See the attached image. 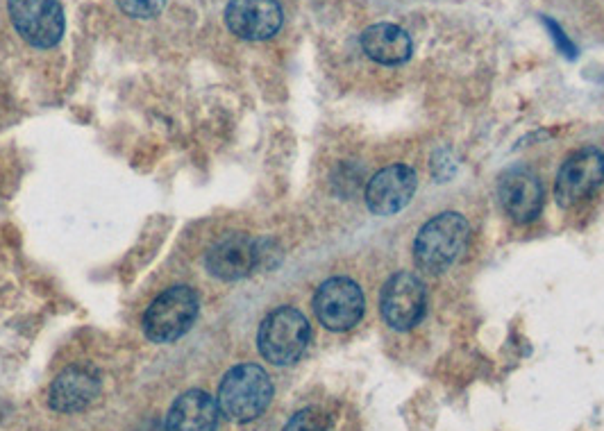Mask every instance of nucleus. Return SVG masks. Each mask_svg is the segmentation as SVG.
<instances>
[{"instance_id":"f8f14e48","label":"nucleus","mask_w":604,"mask_h":431,"mask_svg":"<svg viewBox=\"0 0 604 431\" xmlns=\"http://www.w3.org/2000/svg\"><path fill=\"white\" fill-rule=\"evenodd\" d=\"M100 373L94 366H69L53 379L48 391V407L57 413H78L96 402L100 395Z\"/></svg>"},{"instance_id":"dca6fc26","label":"nucleus","mask_w":604,"mask_h":431,"mask_svg":"<svg viewBox=\"0 0 604 431\" xmlns=\"http://www.w3.org/2000/svg\"><path fill=\"white\" fill-rule=\"evenodd\" d=\"M282 431H334L330 413L321 407H307L293 413Z\"/></svg>"},{"instance_id":"2eb2a0df","label":"nucleus","mask_w":604,"mask_h":431,"mask_svg":"<svg viewBox=\"0 0 604 431\" xmlns=\"http://www.w3.org/2000/svg\"><path fill=\"white\" fill-rule=\"evenodd\" d=\"M362 50L368 59L382 66L405 64L411 57V37L396 23H375L364 30Z\"/></svg>"},{"instance_id":"20e7f679","label":"nucleus","mask_w":604,"mask_h":431,"mask_svg":"<svg viewBox=\"0 0 604 431\" xmlns=\"http://www.w3.org/2000/svg\"><path fill=\"white\" fill-rule=\"evenodd\" d=\"M200 300L191 286H171L159 293L144 314V334L153 343H173L194 327Z\"/></svg>"},{"instance_id":"7ed1b4c3","label":"nucleus","mask_w":604,"mask_h":431,"mask_svg":"<svg viewBox=\"0 0 604 431\" xmlns=\"http://www.w3.org/2000/svg\"><path fill=\"white\" fill-rule=\"evenodd\" d=\"M309 338L312 327L305 314L293 307H278L259 325L257 348L273 366H291L305 354Z\"/></svg>"},{"instance_id":"1a4fd4ad","label":"nucleus","mask_w":604,"mask_h":431,"mask_svg":"<svg viewBox=\"0 0 604 431\" xmlns=\"http://www.w3.org/2000/svg\"><path fill=\"white\" fill-rule=\"evenodd\" d=\"M604 182V152L600 148H580L559 168L555 196L559 205L570 207L589 198Z\"/></svg>"},{"instance_id":"ddd939ff","label":"nucleus","mask_w":604,"mask_h":431,"mask_svg":"<svg viewBox=\"0 0 604 431\" xmlns=\"http://www.w3.org/2000/svg\"><path fill=\"white\" fill-rule=\"evenodd\" d=\"M498 198L507 216L516 223H532L541 214L543 187L527 168H511L498 182Z\"/></svg>"},{"instance_id":"4468645a","label":"nucleus","mask_w":604,"mask_h":431,"mask_svg":"<svg viewBox=\"0 0 604 431\" xmlns=\"http://www.w3.org/2000/svg\"><path fill=\"white\" fill-rule=\"evenodd\" d=\"M218 402L205 391L182 393L166 413V431H216L218 427Z\"/></svg>"},{"instance_id":"f03ea898","label":"nucleus","mask_w":604,"mask_h":431,"mask_svg":"<svg viewBox=\"0 0 604 431\" xmlns=\"http://www.w3.org/2000/svg\"><path fill=\"white\" fill-rule=\"evenodd\" d=\"M273 400V382L257 363H241L228 370L218 386V409L234 422L257 420Z\"/></svg>"},{"instance_id":"39448f33","label":"nucleus","mask_w":604,"mask_h":431,"mask_svg":"<svg viewBox=\"0 0 604 431\" xmlns=\"http://www.w3.org/2000/svg\"><path fill=\"white\" fill-rule=\"evenodd\" d=\"M14 30L35 48H53L64 35L60 0H7Z\"/></svg>"},{"instance_id":"423d86ee","label":"nucleus","mask_w":604,"mask_h":431,"mask_svg":"<svg viewBox=\"0 0 604 431\" xmlns=\"http://www.w3.org/2000/svg\"><path fill=\"white\" fill-rule=\"evenodd\" d=\"M364 309V293L348 277H332L318 286L314 295L316 318L332 332H346L355 327L364 318Z\"/></svg>"},{"instance_id":"a211bd4d","label":"nucleus","mask_w":604,"mask_h":431,"mask_svg":"<svg viewBox=\"0 0 604 431\" xmlns=\"http://www.w3.org/2000/svg\"><path fill=\"white\" fill-rule=\"evenodd\" d=\"M545 25H548V30L552 32V39L557 41V46H559L561 50H564V55H566V57H568V55H570V57H575V46L570 44V39L564 35V30H561L559 25H557L555 21H552V19H545Z\"/></svg>"},{"instance_id":"9b49d317","label":"nucleus","mask_w":604,"mask_h":431,"mask_svg":"<svg viewBox=\"0 0 604 431\" xmlns=\"http://www.w3.org/2000/svg\"><path fill=\"white\" fill-rule=\"evenodd\" d=\"M418 177L407 164H393L377 171L366 187V205L375 216H393L414 198Z\"/></svg>"},{"instance_id":"f3484780","label":"nucleus","mask_w":604,"mask_h":431,"mask_svg":"<svg viewBox=\"0 0 604 431\" xmlns=\"http://www.w3.org/2000/svg\"><path fill=\"white\" fill-rule=\"evenodd\" d=\"M116 5L130 19H155L164 10L166 0H116Z\"/></svg>"},{"instance_id":"f257e3e1","label":"nucleus","mask_w":604,"mask_h":431,"mask_svg":"<svg viewBox=\"0 0 604 431\" xmlns=\"http://www.w3.org/2000/svg\"><path fill=\"white\" fill-rule=\"evenodd\" d=\"M471 225L457 211H443L427 221L416 234L414 261L427 273H443L464 255Z\"/></svg>"},{"instance_id":"0eeeda50","label":"nucleus","mask_w":604,"mask_h":431,"mask_svg":"<svg viewBox=\"0 0 604 431\" xmlns=\"http://www.w3.org/2000/svg\"><path fill=\"white\" fill-rule=\"evenodd\" d=\"M266 250L264 243L253 239V236L234 232L223 236L212 250L207 252L205 266L209 275L218 277L223 282H237L248 277L250 273L264 264Z\"/></svg>"},{"instance_id":"6e6552de","label":"nucleus","mask_w":604,"mask_h":431,"mask_svg":"<svg viewBox=\"0 0 604 431\" xmlns=\"http://www.w3.org/2000/svg\"><path fill=\"white\" fill-rule=\"evenodd\" d=\"M382 318L396 332H407L425 316V286L414 273L391 275L382 289Z\"/></svg>"},{"instance_id":"9d476101","label":"nucleus","mask_w":604,"mask_h":431,"mask_svg":"<svg viewBox=\"0 0 604 431\" xmlns=\"http://www.w3.org/2000/svg\"><path fill=\"white\" fill-rule=\"evenodd\" d=\"M284 14L278 0H230L225 25L232 35L246 41H266L282 28Z\"/></svg>"}]
</instances>
